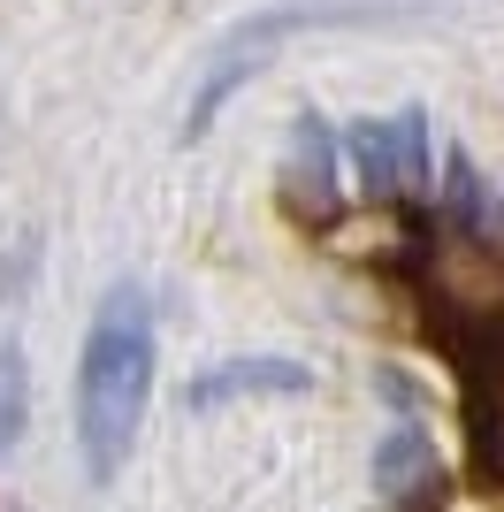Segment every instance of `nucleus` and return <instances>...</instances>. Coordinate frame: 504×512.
Segmentation results:
<instances>
[{
	"mask_svg": "<svg viewBox=\"0 0 504 512\" xmlns=\"http://www.w3.org/2000/svg\"><path fill=\"white\" fill-rule=\"evenodd\" d=\"M153 406V314L138 291H107L77 352V444L92 482H115Z\"/></svg>",
	"mask_w": 504,
	"mask_h": 512,
	"instance_id": "obj_1",
	"label": "nucleus"
},
{
	"mask_svg": "<svg viewBox=\"0 0 504 512\" xmlns=\"http://www.w3.org/2000/svg\"><path fill=\"white\" fill-rule=\"evenodd\" d=\"M352 169L367 184V199H420L428 176H436V138H428V115L398 107V115H367L352 123Z\"/></svg>",
	"mask_w": 504,
	"mask_h": 512,
	"instance_id": "obj_2",
	"label": "nucleus"
},
{
	"mask_svg": "<svg viewBox=\"0 0 504 512\" xmlns=\"http://www.w3.org/2000/svg\"><path fill=\"white\" fill-rule=\"evenodd\" d=\"M306 23H321L314 8H275V16L237 23L230 39L214 46L207 77H199V92H191V107H184V138H207V130H214V115L230 107V92H237V85H252V77H260V69L275 62V46L291 39V31H306Z\"/></svg>",
	"mask_w": 504,
	"mask_h": 512,
	"instance_id": "obj_3",
	"label": "nucleus"
},
{
	"mask_svg": "<svg viewBox=\"0 0 504 512\" xmlns=\"http://www.w3.org/2000/svg\"><path fill=\"white\" fill-rule=\"evenodd\" d=\"M283 192L298 199L306 214H329L336 207V130L321 123L314 107L291 123V161H283Z\"/></svg>",
	"mask_w": 504,
	"mask_h": 512,
	"instance_id": "obj_4",
	"label": "nucleus"
},
{
	"mask_svg": "<svg viewBox=\"0 0 504 512\" xmlns=\"http://www.w3.org/2000/svg\"><path fill=\"white\" fill-rule=\"evenodd\" d=\"M314 383L298 360H222L191 383V406H222V398H298Z\"/></svg>",
	"mask_w": 504,
	"mask_h": 512,
	"instance_id": "obj_5",
	"label": "nucleus"
},
{
	"mask_svg": "<svg viewBox=\"0 0 504 512\" xmlns=\"http://www.w3.org/2000/svg\"><path fill=\"white\" fill-rule=\"evenodd\" d=\"M428 474H436V451H428L420 421H398V428H390V444H382V459H375V482L390 497H405L413 482H428Z\"/></svg>",
	"mask_w": 504,
	"mask_h": 512,
	"instance_id": "obj_6",
	"label": "nucleus"
},
{
	"mask_svg": "<svg viewBox=\"0 0 504 512\" xmlns=\"http://www.w3.org/2000/svg\"><path fill=\"white\" fill-rule=\"evenodd\" d=\"M23 421H31V367L16 344H0V451L23 436Z\"/></svg>",
	"mask_w": 504,
	"mask_h": 512,
	"instance_id": "obj_7",
	"label": "nucleus"
}]
</instances>
